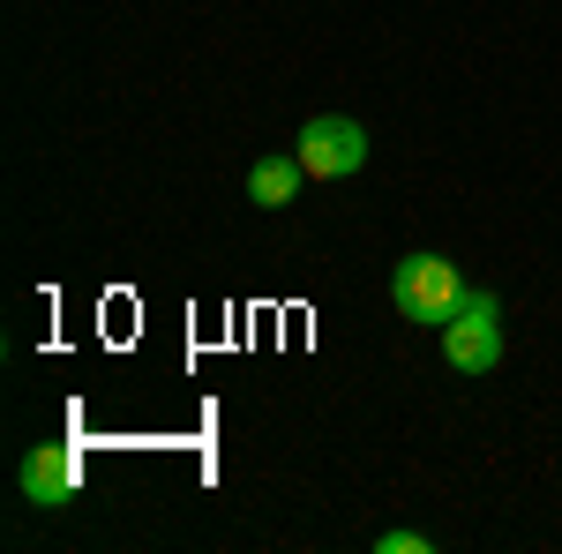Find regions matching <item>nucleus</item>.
I'll return each mask as SVG.
<instances>
[{
	"instance_id": "nucleus-1",
	"label": "nucleus",
	"mask_w": 562,
	"mask_h": 554,
	"mask_svg": "<svg viewBox=\"0 0 562 554\" xmlns=\"http://www.w3.org/2000/svg\"><path fill=\"white\" fill-rule=\"evenodd\" d=\"M390 299H397L405 323H435V330H442V323L458 315V299H465V278H458L450 256H428V248H420V256H405L390 270Z\"/></svg>"
},
{
	"instance_id": "nucleus-3",
	"label": "nucleus",
	"mask_w": 562,
	"mask_h": 554,
	"mask_svg": "<svg viewBox=\"0 0 562 554\" xmlns=\"http://www.w3.org/2000/svg\"><path fill=\"white\" fill-rule=\"evenodd\" d=\"M15 487H23L31 510H68L76 487H83V450L76 442H31L15 457Z\"/></svg>"
},
{
	"instance_id": "nucleus-4",
	"label": "nucleus",
	"mask_w": 562,
	"mask_h": 554,
	"mask_svg": "<svg viewBox=\"0 0 562 554\" xmlns=\"http://www.w3.org/2000/svg\"><path fill=\"white\" fill-rule=\"evenodd\" d=\"M293 158L307 166V180H346V172L368 166V128L346 121V113H315L293 143Z\"/></svg>"
},
{
	"instance_id": "nucleus-6",
	"label": "nucleus",
	"mask_w": 562,
	"mask_h": 554,
	"mask_svg": "<svg viewBox=\"0 0 562 554\" xmlns=\"http://www.w3.org/2000/svg\"><path fill=\"white\" fill-rule=\"evenodd\" d=\"M375 547H383V554H428L435 540H428V532H383Z\"/></svg>"
},
{
	"instance_id": "nucleus-2",
	"label": "nucleus",
	"mask_w": 562,
	"mask_h": 554,
	"mask_svg": "<svg viewBox=\"0 0 562 554\" xmlns=\"http://www.w3.org/2000/svg\"><path fill=\"white\" fill-rule=\"evenodd\" d=\"M442 360H450L458 375L503 368V299L495 293H465L458 299V315L442 323Z\"/></svg>"
},
{
	"instance_id": "nucleus-5",
	"label": "nucleus",
	"mask_w": 562,
	"mask_h": 554,
	"mask_svg": "<svg viewBox=\"0 0 562 554\" xmlns=\"http://www.w3.org/2000/svg\"><path fill=\"white\" fill-rule=\"evenodd\" d=\"M301 180H307V166L293 158V150L256 158V166H248V203H256V211H285V203L301 195Z\"/></svg>"
}]
</instances>
